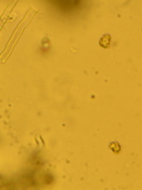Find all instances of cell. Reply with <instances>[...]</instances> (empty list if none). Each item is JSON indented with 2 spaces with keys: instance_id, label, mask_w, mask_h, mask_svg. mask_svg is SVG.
Returning a JSON list of instances; mask_svg holds the SVG:
<instances>
[{
  "instance_id": "2",
  "label": "cell",
  "mask_w": 142,
  "mask_h": 190,
  "mask_svg": "<svg viewBox=\"0 0 142 190\" xmlns=\"http://www.w3.org/2000/svg\"><path fill=\"white\" fill-rule=\"evenodd\" d=\"M109 147H110V150H111L113 152H115V153H120L121 152V146L117 142H113V143H110Z\"/></svg>"
},
{
  "instance_id": "1",
  "label": "cell",
  "mask_w": 142,
  "mask_h": 190,
  "mask_svg": "<svg viewBox=\"0 0 142 190\" xmlns=\"http://www.w3.org/2000/svg\"><path fill=\"white\" fill-rule=\"evenodd\" d=\"M110 42H111L110 34H103L102 38L99 39V45H101L102 48H109Z\"/></svg>"
}]
</instances>
